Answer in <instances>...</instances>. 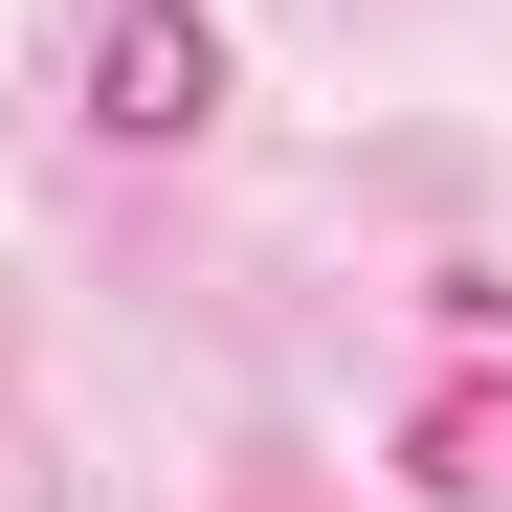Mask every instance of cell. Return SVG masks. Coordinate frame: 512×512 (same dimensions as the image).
I'll return each mask as SVG.
<instances>
[{
	"label": "cell",
	"instance_id": "cell-1",
	"mask_svg": "<svg viewBox=\"0 0 512 512\" xmlns=\"http://www.w3.org/2000/svg\"><path fill=\"white\" fill-rule=\"evenodd\" d=\"M90 112L112 134H201L223 112V23H201V0H134V23L90 45Z\"/></svg>",
	"mask_w": 512,
	"mask_h": 512
}]
</instances>
